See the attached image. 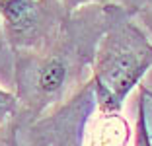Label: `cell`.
<instances>
[{
    "mask_svg": "<svg viewBox=\"0 0 152 146\" xmlns=\"http://www.w3.org/2000/svg\"><path fill=\"white\" fill-rule=\"evenodd\" d=\"M150 66V37L131 20L113 22L99 39L92 64V93L102 115H119Z\"/></svg>",
    "mask_w": 152,
    "mask_h": 146,
    "instance_id": "obj_1",
    "label": "cell"
},
{
    "mask_svg": "<svg viewBox=\"0 0 152 146\" xmlns=\"http://www.w3.org/2000/svg\"><path fill=\"white\" fill-rule=\"evenodd\" d=\"M20 74L22 101H29L41 109L49 101H55L66 88L70 78V62L58 53L35 55L20 66Z\"/></svg>",
    "mask_w": 152,
    "mask_h": 146,
    "instance_id": "obj_2",
    "label": "cell"
},
{
    "mask_svg": "<svg viewBox=\"0 0 152 146\" xmlns=\"http://www.w3.org/2000/svg\"><path fill=\"white\" fill-rule=\"evenodd\" d=\"M0 18L6 39L18 49H35L49 29L43 0H0Z\"/></svg>",
    "mask_w": 152,
    "mask_h": 146,
    "instance_id": "obj_3",
    "label": "cell"
},
{
    "mask_svg": "<svg viewBox=\"0 0 152 146\" xmlns=\"http://www.w3.org/2000/svg\"><path fill=\"white\" fill-rule=\"evenodd\" d=\"M146 93L144 90H140V97H139V109H137V123L133 128V146H152V138H150V131H148V123H146Z\"/></svg>",
    "mask_w": 152,
    "mask_h": 146,
    "instance_id": "obj_4",
    "label": "cell"
},
{
    "mask_svg": "<svg viewBox=\"0 0 152 146\" xmlns=\"http://www.w3.org/2000/svg\"><path fill=\"white\" fill-rule=\"evenodd\" d=\"M18 103H20V99H18L16 93H12V92H8V90L0 88V125L6 123V121L16 113Z\"/></svg>",
    "mask_w": 152,
    "mask_h": 146,
    "instance_id": "obj_5",
    "label": "cell"
},
{
    "mask_svg": "<svg viewBox=\"0 0 152 146\" xmlns=\"http://www.w3.org/2000/svg\"><path fill=\"white\" fill-rule=\"evenodd\" d=\"M139 20H140V23L146 27V31L152 35V4L144 6V8L140 10V12H139Z\"/></svg>",
    "mask_w": 152,
    "mask_h": 146,
    "instance_id": "obj_6",
    "label": "cell"
},
{
    "mask_svg": "<svg viewBox=\"0 0 152 146\" xmlns=\"http://www.w3.org/2000/svg\"><path fill=\"white\" fill-rule=\"evenodd\" d=\"M107 0H63V4L66 6L68 10H74V8H80V6L86 4H105Z\"/></svg>",
    "mask_w": 152,
    "mask_h": 146,
    "instance_id": "obj_7",
    "label": "cell"
},
{
    "mask_svg": "<svg viewBox=\"0 0 152 146\" xmlns=\"http://www.w3.org/2000/svg\"><path fill=\"white\" fill-rule=\"evenodd\" d=\"M70 146H82V144H80V140H78V138H76V142H72Z\"/></svg>",
    "mask_w": 152,
    "mask_h": 146,
    "instance_id": "obj_8",
    "label": "cell"
},
{
    "mask_svg": "<svg viewBox=\"0 0 152 146\" xmlns=\"http://www.w3.org/2000/svg\"><path fill=\"white\" fill-rule=\"evenodd\" d=\"M146 93H148V96H150V99H152V92H146Z\"/></svg>",
    "mask_w": 152,
    "mask_h": 146,
    "instance_id": "obj_9",
    "label": "cell"
}]
</instances>
